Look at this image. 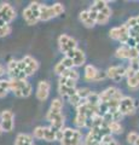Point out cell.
I'll return each instance as SVG.
<instances>
[{
  "mask_svg": "<svg viewBox=\"0 0 139 145\" xmlns=\"http://www.w3.org/2000/svg\"><path fill=\"white\" fill-rule=\"evenodd\" d=\"M10 91L18 98H27L32 94L33 87L27 80H13L10 79Z\"/></svg>",
  "mask_w": 139,
  "mask_h": 145,
  "instance_id": "obj_1",
  "label": "cell"
},
{
  "mask_svg": "<svg viewBox=\"0 0 139 145\" xmlns=\"http://www.w3.org/2000/svg\"><path fill=\"white\" fill-rule=\"evenodd\" d=\"M82 143L84 139L81 131L70 128V127L62 129L61 145H82Z\"/></svg>",
  "mask_w": 139,
  "mask_h": 145,
  "instance_id": "obj_2",
  "label": "cell"
},
{
  "mask_svg": "<svg viewBox=\"0 0 139 145\" xmlns=\"http://www.w3.org/2000/svg\"><path fill=\"white\" fill-rule=\"evenodd\" d=\"M108 133H110L109 129H108V126L91 128L88 134L86 135V138L84 139L82 145H99L102 143V139Z\"/></svg>",
  "mask_w": 139,
  "mask_h": 145,
  "instance_id": "obj_3",
  "label": "cell"
},
{
  "mask_svg": "<svg viewBox=\"0 0 139 145\" xmlns=\"http://www.w3.org/2000/svg\"><path fill=\"white\" fill-rule=\"evenodd\" d=\"M40 8H41V4L40 3H30L28 7H25L23 10V18L27 22V24L34 25L40 21Z\"/></svg>",
  "mask_w": 139,
  "mask_h": 145,
  "instance_id": "obj_4",
  "label": "cell"
},
{
  "mask_svg": "<svg viewBox=\"0 0 139 145\" xmlns=\"http://www.w3.org/2000/svg\"><path fill=\"white\" fill-rule=\"evenodd\" d=\"M64 10H65L64 6L59 3L53 4L51 6L41 5V8H40V21H44V22L50 21L52 18L62 15L64 12Z\"/></svg>",
  "mask_w": 139,
  "mask_h": 145,
  "instance_id": "obj_5",
  "label": "cell"
},
{
  "mask_svg": "<svg viewBox=\"0 0 139 145\" xmlns=\"http://www.w3.org/2000/svg\"><path fill=\"white\" fill-rule=\"evenodd\" d=\"M18 65L27 75V78L34 75L39 69V62L32 56H24L21 61H18Z\"/></svg>",
  "mask_w": 139,
  "mask_h": 145,
  "instance_id": "obj_6",
  "label": "cell"
},
{
  "mask_svg": "<svg viewBox=\"0 0 139 145\" xmlns=\"http://www.w3.org/2000/svg\"><path fill=\"white\" fill-rule=\"evenodd\" d=\"M58 47H59V51L64 56H67L70 51H74L78 48V41H76V39L71 38L69 35L62 34L58 38Z\"/></svg>",
  "mask_w": 139,
  "mask_h": 145,
  "instance_id": "obj_7",
  "label": "cell"
},
{
  "mask_svg": "<svg viewBox=\"0 0 139 145\" xmlns=\"http://www.w3.org/2000/svg\"><path fill=\"white\" fill-rule=\"evenodd\" d=\"M109 36L113 40H117L122 45H126L129 39V28L126 25V23L120 27H114L110 29Z\"/></svg>",
  "mask_w": 139,
  "mask_h": 145,
  "instance_id": "obj_8",
  "label": "cell"
},
{
  "mask_svg": "<svg viewBox=\"0 0 139 145\" xmlns=\"http://www.w3.org/2000/svg\"><path fill=\"white\" fill-rule=\"evenodd\" d=\"M6 72L10 76V79L13 80H27V75L24 74L18 65V61L10 59L6 67Z\"/></svg>",
  "mask_w": 139,
  "mask_h": 145,
  "instance_id": "obj_9",
  "label": "cell"
},
{
  "mask_svg": "<svg viewBox=\"0 0 139 145\" xmlns=\"http://www.w3.org/2000/svg\"><path fill=\"white\" fill-rule=\"evenodd\" d=\"M100 97V103H108L110 101H116V102H121L125 96L122 94V92L116 88V87H108L106 89H104L102 93H99Z\"/></svg>",
  "mask_w": 139,
  "mask_h": 145,
  "instance_id": "obj_10",
  "label": "cell"
},
{
  "mask_svg": "<svg viewBox=\"0 0 139 145\" xmlns=\"http://www.w3.org/2000/svg\"><path fill=\"white\" fill-rule=\"evenodd\" d=\"M136 101L129 97V96H125L121 102L119 104V110L121 111V114L123 116H129V115H133L136 112Z\"/></svg>",
  "mask_w": 139,
  "mask_h": 145,
  "instance_id": "obj_11",
  "label": "cell"
},
{
  "mask_svg": "<svg viewBox=\"0 0 139 145\" xmlns=\"http://www.w3.org/2000/svg\"><path fill=\"white\" fill-rule=\"evenodd\" d=\"M0 125L4 132H12L15 127V115L11 110H4L0 114Z\"/></svg>",
  "mask_w": 139,
  "mask_h": 145,
  "instance_id": "obj_12",
  "label": "cell"
},
{
  "mask_svg": "<svg viewBox=\"0 0 139 145\" xmlns=\"http://www.w3.org/2000/svg\"><path fill=\"white\" fill-rule=\"evenodd\" d=\"M16 18V10L10 4L3 3L0 4V21L5 24H10L11 22Z\"/></svg>",
  "mask_w": 139,
  "mask_h": 145,
  "instance_id": "obj_13",
  "label": "cell"
},
{
  "mask_svg": "<svg viewBox=\"0 0 139 145\" xmlns=\"http://www.w3.org/2000/svg\"><path fill=\"white\" fill-rule=\"evenodd\" d=\"M106 76L113 81L119 82L123 76H126V67L123 65H113L110 68H108L106 70Z\"/></svg>",
  "mask_w": 139,
  "mask_h": 145,
  "instance_id": "obj_14",
  "label": "cell"
},
{
  "mask_svg": "<svg viewBox=\"0 0 139 145\" xmlns=\"http://www.w3.org/2000/svg\"><path fill=\"white\" fill-rule=\"evenodd\" d=\"M50 89H51V84L48 81L46 80L40 81L37 87V98L40 102H45L50 96Z\"/></svg>",
  "mask_w": 139,
  "mask_h": 145,
  "instance_id": "obj_15",
  "label": "cell"
},
{
  "mask_svg": "<svg viewBox=\"0 0 139 145\" xmlns=\"http://www.w3.org/2000/svg\"><path fill=\"white\" fill-rule=\"evenodd\" d=\"M46 120L50 122L51 126L53 128H56L57 131H62L64 126V116L62 115V112H58V114H52V112H48L46 114Z\"/></svg>",
  "mask_w": 139,
  "mask_h": 145,
  "instance_id": "obj_16",
  "label": "cell"
},
{
  "mask_svg": "<svg viewBox=\"0 0 139 145\" xmlns=\"http://www.w3.org/2000/svg\"><path fill=\"white\" fill-rule=\"evenodd\" d=\"M67 57H69L73 59V63H74V67H82L85 63H86V54L82 51L81 48H76L74 51H70Z\"/></svg>",
  "mask_w": 139,
  "mask_h": 145,
  "instance_id": "obj_17",
  "label": "cell"
},
{
  "mask_svg": "<svg viewBox=\"0 0 139 145\" xmlns=\"http://www.w3.org/2000/svg\"><path fill=\"white\" fill-rule=\"evenodd\" d=\"M62 139V131H57L56 128H53L52 126L45 127L44 129V140L46 142H55V140Z\"/></svg>",
  "mask_w": 139,
  "mask_h": 145,
  "instance_id": "obj_18",
  "label": "cell"
},
{
  "mask_svg": "<svg viewBox=\"0 0 139 145\" xmlns=\"http://www.w3.org/2000/svg\"><path fill=\"white\" fill-rule=\"evenodd\" d=\"M111 17V8L109 6H106L104 10L100 11L97 16V20H96V24H100V25H105L108 22H109Z\"/></svg>",
  "mask_w": 139,
  "mask_h": 145,
  "instance_id": "obj_19",
  "label": "cell"
},
{
  "mask_svg": "<svg viewBox=\"0 0 139 145\" xmlns=\"http://www.w3.org/2000/svg\"><path fill=\"white\" fill-rule=\"evenodd\" d=\"M79 18H80V22H81L86 28H93V27L96 25V21L92 20V17L89 16L88 10H85V11L80 12Z\"/></svg>",
  "mask_w": 139,
  "mask_h": 145,
  "instance_id": "obj_20",
  "label": "cell"
},
{
  "mask_svg": "<svg viewBox=\"0 0 139 145\" xmlns=\"http://www.w3.org/2000/svg\"><path fill=\"white\" fill-rule=\"evenodd\" d=\"M30 144H33V135L21 133L16 137L13 145H30Z\"/></svg>",
  "mask_w": 139,
  "mask_h": 145,
  "instance_id": "obj_21",
  "label": "cell"
},
{
  "mask_svg": "<svg viewBox=\"0 0 139 145\" xmlns=\"http://www.w3.org/2000/svg\"><path fill=\"white\" fill-rule=\"evenodd\" d=\"M98 70L95 65L92 64H88L85 67V79L88 80V81H95L97 78V74H98Z\"/></svg>",
  "mask_w": 139,
  "mask_h": 145,
  "instance_id": "obj_22",
  "label": "cell"
},
{
  "mask_svg": "<svg viewBox=\"0 0 139 145\" xmlns=\"http://www.w3.org/2000/svg\"><path fill=\"white\" fill-rule=\"evenodd\" d=\"M76 91H78V88H70V87H65V86L63 85H58V92L61 93V96L65 98L67 101L73 97L74 94H76Z\"/></svg>",
  "mask_w": 139,
  "mask_h": 145,
  "instance_id": "obj_23",
  "label": "cell"
},
{
  "mask_svg": "<svg viewBox=\"0 0 139 145\" xmlns=\"http://www.w3.org/2000/svg\"><path fill=\"white\" fill-rule=\"evenodd\" d=\"M129 50L131 47L126 46V45H121V46L116 50L115 56L120 58V59H129Z\"/></svg>",
  "mask_w": 139,
  "mask_h": 145,
  "instance_id": "obj_24",
  "label": "cell"
},
{
  "mask_svg": "<svg viewBox=\"0 0 139 145\" xmlns=\"http://www.w3.org/2000/svg\"><path fill=\"white\" fill-rule=\"evenodd\" d=\"M62 109H63V102H62L59 98H56V99H53V101H52L48 112H52V114H58V112H62Z\"/></svg>",
  "mask_w": 139,
  "mask_h": 145,
  "instance_id": "obj_25",
  "label": "cell"
},
{
  "mask_svg": "<svg viewBox=\"0 0 139 145\" xmlns=\"http://www.w3.org/2000/svg\"><path fill=\"white\" fill-rule=\"evenodd\" d=\"M108 129H109V132L111 134H121L123 132V127L122 125L120 123V122H110V123H108Z\"/></svg>",
  "mask_w": 139,
  "mask_h": 145,
  "instance_id": "obj_26",
  "label": "cell"
},
{
  "mask_svg": "<svg viewBox=\"0 0 139 145\" xmlns=\"http://www.w3.org/2000/svg\"><path fill=\"white\" fill-rule=\"evenodd\" d=\"M86 103H88L89 105L92 106H96L98 108L100 104V97H99V93H96V92H91L89 96L86 99Z\"/></svg>",
  "mask_w": 139,
  "mask_h": 145,
  "instance_id": "obj_27",
  "label": "cell"
},
{
  "mask_svg": "<svg viewBox=\"0 0 139 145\" xmlns=\"http://www.w3.org/2000/svg\"><path fill=\"white\" fill-rule=\"evenodd\" d=\"M106 6H109V5H108V1H104V0H97V1H95L91 6H89L88 10H92V11L99 13L100 11L104 10Z\"/></svg>",
  "mask_w": 139,
  "mask_h": 145,
  "instance_id": "obj_28",
  "label": "cell"
},
{
  "mask_svg": "<svg viewBox=\"0 0 139 145\" xmlns=\"http://www.w3.org/2000/svg\"><path fill=\"white\" fill-rule=\"evenodd\" d=\"M61 78H67V79H71L74 81H78L80 78V74H79L78 70L73 68V69H67L63 74L61 75Z\"/></svg>",
  "mask_w": 139,
  "mask_h": 145,
  "instance_id": "obj_29",
  "label": "cell"
},
{
  "mask_svg": "<svg viewBox=\"0 0 139 145\" xmlns=\"http://www.w3.org/2000/svg\"><path fill=\"white\" fill-rule=\"evenodd\" d=\"M87 117L85 115H81V114H76L75 116V120H74V123L76 127H79V128H85V127H87Z\"/></svg>",
  "mask_w": 139,
  "mask_h": 145,
  "instance_id": "obj_30",
  "label": "cell"
},
{
  "mask_svg": "<svg viewBox=\"0 0 139 145\" xmlns=\"http://www.w3.org/2000/svg\"><path fill=\"white\" fill-rule=\"evenodd\" d=\"M127 85H128V87L132 89L139 88V71H137L132 78L127 79Z\"/></svg>",
  "mask_w": 139,
  "mask_h": 145,
  "instance_id": "obj_31",
  "label": "cell"
},
{
  "mask_svg": "<svg viewBox=\"0 0 139 145\" xmlns=\"http://www.w3.org/2000/svg\"><path fill=\"white\" fill-rule=\"evenodd\" d=\"M59 85H63L65 87H70V88H76V81L67 78H61V76H59Z\"/></svg>",
  "mask_w": 139,
  "mask_h": 145,
  "instance_id": "obj_32",
  "label": "cell"
},
{
  "mask_svg": "<svg viewBox=\"0 0 139 145\" xmlns=\"http://www.w3.org/2000/svg\"><path fill=\"white\" fill-rule=\"evenodd\" d=\"M92 91L87 88V87H82V88H78V91H76V93H78V96L82 99V101H86L87 97L89 96V93H91Z\"/></svg>",
  "mask_w": 139,
  "mask_h": 145,
  "instance_id": "obj_33",
  "label": "cell"
},
{
  "mask_svg": "<svg viewBox=\"0 0 139 145\" xmlns=\"http://www.w3.org/2000/svg\"><path fill=\"white\" fill-rule=\"evenodd\" d=\"M59 63L65 68V69H73V68H74L73 59L69 58V57H67V56H64L63 58H62V59L59 61Z\"/></svg>",
  "mask_w": 139,
  "mask_h": 145,
  "instance_id": "obj_34",
  "label": "cell"
},
{
  "mask_svg": "<svg viewBox=\"0 0 139 145\" xmlns=\"http://www.w3.org/2000/svg\"><path fill=\"white\" fill-rule=\"evenodd\" d=\"M126 25L128 27L129 29L132 28H136V27L139 25V16H134V17H129L127 22H126Z\"/></svg>",
  "mask_w": 139,
  "mask_h": 145,
  "instance_id": "obj_35",
  "label": "cell"
},
{
  "mask_svg": "<svg viewBox=\"0 0 139 145\" xmlns=\"http://www.w3.org/2000/svg\"><path fill=\"white\" fill-rule=\"evenodd\" d=\"M44 129H45V127L42 126H38V127H35L34 131H33V137L35 139H44Z\"/></svg>",
  "mask_w": 139,
  "mask_h": 145,
  "instance_id": "obj_36",
  "label": "cell"
},
{
  "mask_svg": "<svg viewBox=\"0 0 139 145\" xmlns=\"http://www.w3.org/2000/svg\"><path fill=\"white\" fill-rule=\"evenodd\" d=\"M11 25L7 24V25H4V27H0V38H5V36H7L8 34L11 33Z\"/></svg>",
  "mask_w": 139,
  "mask_h": 145,
  "instance_id": "obj_37",
  "label": "cell"
},
{
  "mask_svg": "<svg viewBox=\"0 0 139 145\" xmlns=\"http://www.w3.org/2000/svg\"><path fill=\"white\" fill-rule=\"evenodd\" d=\"M138 138H139V134L137 132H129L128 135H127V142L131 145H134V143L137 142Z\"/></svg>",
  "mask_w": 139,
  "mask_h": 145,
  "instance_id": "obj_38",
  "label": "cell"
},
{
  "mask_svg": "<svg viewBox=\"0 0 139 145\" xmlns=\"http://www.w3.org/2000/svg\"><path fill=\"white\" fill-rule=\"evenodd\" d=\"M0 88L5 89V91H10V81L8 80H1L0 79Z\"/></svg>",
  "mask_w": 139,
  "mask_h": 145,
  "instance_id": "obj_39",
  "label": "cell"
},
{
  "mask_svg": "<svg viewBox=\"0 0 139 145\" xmlns=\"http://www.w3.org/2000/svg\"><path fill=\"white\" fill-rule=\"evenodd\" d=\"M108 78L106 76V71H98V74H97V78L95 80V82H99V81H103V80H105Z\"/></svg>",
  "mask_w": 139,
  "mask_h": 145,
  "instance_id": "obj_40",
  "label": "cell"
},
{
  "mask_svg": "<svg viewBox=\"0 0 139 145\" xmlns=\"http://www.w3.org/2000/svg\"><path fill=\"white\" fill-rule=\"evenodd\" d=\"M99 145H120V144L117 143V140L113 139V140H111V142H109V143H100Z\"/></svg>",
  "mask_w": 139,
  "mask_h": 145,
  "instance_id": "obj_41",
  "label": "cell"
},
{
  "mask_svg": "<svg viewBox=\"0 0 139 145\" xmlns=\"http://www.w3.org/2000/svg\"><path fill=\"white\" fill-rule=\"evenodd\" d=\"M7 93H8V91H5V89H1V88H0V98L6 97Z\"/></svg>",
  "mask_w": 139,
  "mask_h": 145,
  "instance_id": "obj_42",
  "label": "cell"
},
{
  "mask_svg": "<svg viewBox=\"0 0 139 145\" xmlns=\"http://www.w3.org/2000/svg\"><path fill=\"white\" fill-rule=\"evenodd\" d=\"M5 72H6V69H5V67L0 64V78H1L3 75H5Z\"/></svg>",
  "mask_w": 139,
  "mask_h": 145,
  "instance_id": "obj_43",
  "label": "cell"
},
{
  "mask_svg": "<svg viewBox=\"0 0 139 145\" xmlns=\"http://www.w3.org/2000/svg\"><path fill=\"white\" fill-rule=\"evenodd\" d=\"M134 48H136V50H137V52L139 53V42H138V44L136 45V46H134Z\"/></svg>",
  "mask_w": 139,
  "mask_h": 145,
  "instance_id": "obj_44",
  "label": "cell"
},
{
  "mask_svg": "<svg viewBox=\"0 0 139 145\" xmlns=\"http://www.w3.org/2000/svg\"><path fill=\"white\" fill-rule=\"evenodd\" d=\"M3 132H4V131H3V128H1V125H0V135L3 134Z\"/></svg>",
  "mask_w": 139,
  "mask_h": 145,
  "instance_id": "obj_45",
  "label": "cell"
},
{
  "mask_svg": "<svg viewBox=\"0 0 139 145\" xmlns=\"http://www.w3.org/2000/svg\"><path fill=\"white\" fill-rule=\"evenodd\" d=\"M134 145H139V138L137 139V142H136V143H134Z\"/></svg>",
  "mask_w": 139,
  "mask_h": 145,
  "instance_id": "obj_46",
  "label": "cell"
},
{
  "mask_svg": "<svg viewBox=\"0 0 139 145\" xmlns=\"http://www.w3.org/2000/svg\"><path fill=\"white\" fill-rule=\"evenodd\" d=\"M30 145H34V144H30Z\"/></svg>",
  "mask_w": 139,
  "mask_h": 145,
  "instance_id": "obj_47",
  "label": "cell"
},
{
  "mask_svg": "<svg viewBox=\"0 0 139 145\" xmlns=\"http://www.w3.org/2000/svg\"><path fill=\"white\" fill-rule=\"evenodd\" d=\"M138 70H139V69H138Z\"/></svg>",
  "mask_w": 139,
  "mask_h": 145,
  "instance_id": "obj_48",
  "label": "cell"
}]
</instances>
